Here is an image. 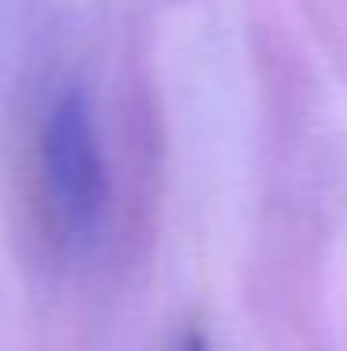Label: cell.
I'll return each instance as SVG.
<instances>
[{
    "label": "cell",
    "mask_w": 347,
    "mask_h": 351,
    "mask_svg": "<svg viewBox=\"0 0 347 351\" xmlns=\"http://www.w3.org/2000/svg\"><path fill=\"white\" fill-rule=\"evenodd\" d=\"M41 180L56 236L71 247L94 243L109 202V172L94 105L82 90H64L49 108L41 128Z\"/></svg>",
    "instance_id": "obj_1"
},
{
    "label": "cell",
    "mask_w": 347,
    "mask_h": 351,
    "mask_svg": "<svg viewBox=\"0 0 347 351\" xmlns=\"http://www.w3.org/2000/svg\"><path fill=\"white\" fill-rule=\"evenodd\" d=\"M179 351H209V344H205L202 332H187L183 344H179Z\"/></svg>",
    "instance_id": "obj_2"
}]
</instances>
